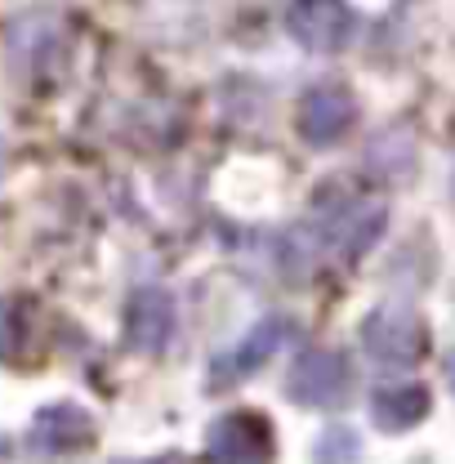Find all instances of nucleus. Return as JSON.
Wrapping results in <instances>:
<instances>
[{
    "instance_id": "8",
    "label": "nucleus",
    "mask_w": 455,
    "mask_h": 464,
    "mask_svg": "<svg viewBox=\"0 0 455 464\" xmlns=\"http://www.w3.org/2000/svg\"><path fill=\"white\" fill-rule=\"evenodd\" d=\"M384 219H389V210L380 201H348L340 215L331 219V241L340 246L344 259H357V255H366L375 246Z\"/></svg>"
},
{
    "instance_id": "5",
    "label": "nucleus",
    "mask_w": 455,
    "mask_h": 464,
    "mask_svg": "<svg viewBox=\"0 0 455 464\" xmlns=\"http://www.w3.org/2000/svg\"><path fill=\"white\" fill-rule=\"evenodd\" d=\"M174 335V299L170 290L143 286L134 290L130 308H125V344L134 353H161Z\"/></svg>"
},
{
    "instance_id": "6",
    "label": "nucleus",
    "mask_w": 455,
    "mask_h": 464,
    "mask_svg": "<svg viewBox=\"0 0 455 464\" xmlns=\"http://www.w3.org/2000/svg\"><path fill=\"white\" fill-rule=\"evenodd\" d=\"M353 112L357 108H353V94L348 90H340V85H317L299 103V134L313 148H331V143H340L344 134H348Z\"/></svg>"
},
{
    "instance_id": "4",
    "label": "nucleus",
    "mask_w": 455,
    "mask_h": 464,
    "mask_svg": "<svg viewBox=\"0 0 455 464\" xmlns=\"http://www.w3.org/2000/svg\"><path fill=\"white\" fill-rule=\"evenodd\" d=\"M353 9L344 0H299L290 9V36L304 45V50H317V54H335L353 41Z\"/></svg>"
},
{
    "instance_id": "3",
    "label": "nucleus",
    "mask_w": 455,
    "mask_h": 464,
    "mask_svg": "<svg viewBox=\"0 0 455 464\" xmlns=\"http://www.w3.org/2000/svg\"><path fill=\"white\" fill-rule=\"evenodd\" d=\"M206 460L210 464H273V429L255 411L219 415L206 433Z\"/></svg>"
},
{
    "instance_id": "12",
    "label": "nucleus",
    "mask_w": 455,
    "mask_h": 464,
    "mask_svg": "<svg viewBox=\"0 0 455 464\" xmlns=\"http://www.w3.org/2000/svg\"><path fill=\"white\" fill-rule=\"evenodd\" d=\"M125 464H183V460H174V456H166V460H125Z\"/></svg>"
},
{
    "instance_id": "13",
    "label": "nucleus",
    "mask_w": 455,
    "mask_h": 464,
    "mask_svg": "<svg viewBox=\"0 0 455 464\" xmlns=\"http://www.w3.org/2000/svg\"><path fill=\"white\" fill-rule=\"evenodd\" d=\"M447 380H451V393H455V353H451V362H447Z\"/></svg>"
},
{
    "instance_id": "11",
    "label": "nucleus",
    "mask_w": 455,
    "mask_h": 464,
    "mask_svg": "<svg viewBox=\"0 0 455 464\" xmlns=\"http://www.w3.org/2000/svg\"><path fill=\"white\" fill-rule=\"evenodd\" d=\"M362 460V442H357V433L353 429H326L322 438H317V447H313V464H357Z\"/></svg>"
},
{
    "instance_id": "9",
    "label": "nucleus",
    "mask_w": 455,
    "mask_h": 464,
    "mask_svg": "<svg viewBox=\"0 0 455 464\" xmlns=\"http://www.w3.org/2000/svg\"><path fill=\"white\" fill-rule=\"evenodd\" d=\"M429 415V389L424 384H389L371 398V420L384 433H406Z\"/></svg>"
},
{
    "instance_id": "2",
    "label": "nucleus",
    "mask_w": 455,
    "mask_h": 464,
    "mask_svg": "<svg viewBox=\"0 0 455 464\" xmlns=\"http://www.w3.org/2000/svg\"><path fill=\"white\" fill-rule=\"evenodd\" d=\"M353 389V375H348V362L331 348H313V353H299L295 366L286 371V398L299 406H340Z\"/></svg>"
},
{
    "instance_id": "7",
    "label": "nucleus",
    "mask_w": 455,
    "mask_h": 464,
    "mask_svg": "<svg viewBox=\"0 0 455 464\" xmlns=\"http://www.w3.org/2000/svg\"><path fill=\"white\" fill-rule=\"evenodd\" d=\"M94 438V420L81 411V406H45L32 424V447L36 451H50V456H63V451H81L85 442Z\"/></svg>"
},
{
    "instance_id": "10",
    "label": "nucleus",
    "mask_w": 455,
    "mask_h": 464,
    "mask_svg": "<svg viewBox=\"0 0 455 464\" xmlns=\"http://www.w3.org/2000/svg\"><path fill=\"white\" fill-rule=\"evenodd\" d=\"M290 335H295V322H286V317H264V322L241 340V348L224 362V371L228 375H250V371H259Z\"/></svg>"
},
{
    "instance_id": "1",
    "label": "nucleus",
    "mask_w": 455,
    "mask_h": 464,
    "mask_svg": "<svg viewBox=\"0 0 455 464\" xmlns=\"http://www.w3.org/2000/svg\"><path fill=\"white\" fill-rule=\"evenodd\" d=\"M362 348L375 366H389V371H411L424 348H429V331L420 322L415 308L406 304H380L366 322H362Z\"/></svg>"
}]
</instances>
